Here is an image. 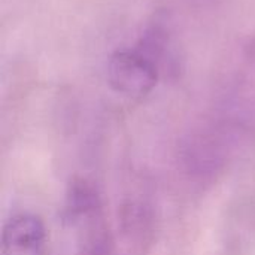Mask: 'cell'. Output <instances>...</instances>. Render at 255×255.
I'll return each instance as SVG.
<instances>
[{"label":"cell","mask_w":255,"mask_h":255,"mask_svg":"<svg viewBox=\"0 0 255 255\" xmlns=\"http://www.w3.org/2000/svg\"><path fill=\"white\" fill-rule=\"evenodd\" d=\"M158 72L155 64L139 52L118 51L108 63L109 85L127 97H142L157 84Z\"/></svg>","instance_id":"obj_1"},{"label":"cell","mask_w":255,"mask_h":255,"mask_svg":"<svg viewBox=\"0 0 255 255\" xmlns=\"http://www.w3.org/2000/svg\"><path fill=\"white\" fill-rule=\"evenodd\" d=\"M1 255H45L46 229L43 221L28 212L10 217L1 233Z\"/></svg>","instance_id":"obj_2"}]
</instances>
